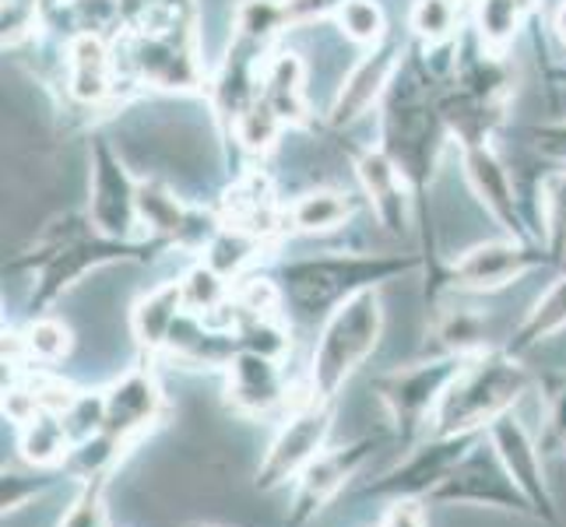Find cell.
<instances>
[{"mask_svg": "<svg viewBox=\"0 0 566 527\" xmlns=\"http://www.w3.org/2000/svg\"><path fill=\"white\" fill-rule=\"evenodd\" d=\"M331 425H335L331 401L310 398L306 404H300L268 446V454L258 467V489H279V485L300 478L324 454Z\"/></svg>", "mask_w": 566, "mask_h": 527, "instance_id": "cell-11", "label": "cell"}, {"mask_svg": "<svg viewBox=\"0 0 566 527\" xmlns=\"http://www.w3.org/2000/svg\"><path fill=\"white\" fill-rule=\"evenodd\" d=\"M335 22H338L342 35L353 39L359 50L377 46L390 35V22H387V11L380 0H348Z\"/></svg>", "mask_w": 566, "mask_h": 527, "instance_id": "cell-32", "label": "cell"}, {"mask_svg": "<svg viewBox=\"0 0 566 527\" xmlns=\"http://www.w3.org/2000/svg\"><path fill=\"white\" fill-rule=\"evenodd\" d=\"M289 394L285 366L264 351L240 348L226 362V404L243 419H261L271 408H279Z\"/></svg>", "mask_w": 566, "mask_h": 527, "instance_id": "cell-17", "label": "cell"}, {"mask_svg": "<svg viewBox=\"0 0 566 527\" xmlns=\"http://www.w3.org/2000/svg\"><path fill=\"white\" fill-rule=\"evenodd\" d=\"M549 32L559 43V50H566V0H556L553 18H549Z\"/></svg>", "mask_w": 566, "mask_h": 527, "instance_id": "cell-40", "label": "cell"}, {"mask_svg": "<svg viewBox=\"0 0 566 527\" xmlns=\"http://www.w3.org/2000/svg\"><path fill=\"white\" fill-rule=\"evenodd\" d=\"M261 103L279 116L285 130L310 127V92H306V64L296 50L279 46L264 61L261 71Z\"/></svg>", "mask_w": 566, "mask_h": 527, "instance_id": "cell-20", "label": "cell"}, {"mask_svg": "<svg viewBox=\"0 0 566 527\" xmlns=\"http://www.w3.org/2000/svg\"><path fill=\"white\" fill-rule=\"evenodd\" d=\"M56 527H109V517H106V506H103L99 493L88 489Z\"/></svg>", "mask_w": 566, "mask_h": 527, "instance_id": "cell-37", "label": "cell"}, {"mask_svg": "<svg viewBox=\"0 0 566 527\" xmlns=\"http://www.w3.org/2000/svg\"><path fill=\"white\" fill-rule=\"evenodd\" d=\"M285 32L292 29L282 0H240L237 11H232V35H243L250 43L275 50Z\"/></svg>", "mask_w": 566, "mask_h": 527, "instance_id": "cell-27", "label": "cell"}, {"mask_svg": "<svg viewBox=\"0 0 566 527\" xmlns=\"http://www.w3.org/2000/svg\"><path fill=\"white\" fill-rule=\"evenodd\" d=\"M468 443H472V436H433V443L419 446L405 464L390 467L380 482L369 485V493L395 496V499H412L422 493H433L437 485L461 464Z\"/></svg>", "mask_w": 566, "mask_h": 527, "instance_id": "cell-19", "label": "cell"}, {"mask_svg": "<svg viewBox=\"0 0 566 527\" xmlns=\"http://www.w3.org/2000/svg\"><path fill=\"white\" fill-rule=\"evenodd\" d=\"M380 446L377 436H366L359 443H348V446H338V451H324L314 464L306 467V472L296 478L300 489H296V499H292V514H289V527H303L314 520L324 506L335 499L348 478H353L359 467L366 464V457H374V451Z\"/></svg>", "mask_w": 566, "mask_h": 527, "instance_id": "cell-15", "label": "cell"}, {"mask_svg": "<svg viewBox=\"0 0 566 527\" xmlns=\"http://www.w3.org/2000/svg\"><path fill=\"white\" fill-rule=\"evenodd\" d=\"M380 527H426V517L422 510L412 503V499H398L390 510L384 514Z\"/></svg>", "mask_w": 566, "mask_h": 527, "instance_id": "cell-39", "label": "cell"}, {"mask_svg": "<svg viewBox=\"0 0 566 527\" xmlns=\"http://www.w3.org/2000/svg\"><path fill=\"white\" fill-rule=\"evenodd\" d=\"M532 390L528 366L514 351H482L472 356L461 373L443 390L433 412V436H475Z\"/></svg>", "mask_w": 566, "mask_h": 527, "instance_id": "cell-4", "label": "cell"}, {"mask_svg": "<svg viewBox=\"0 0 566 527\" xmlns=\"http://www.w3.org/2000/svg\"><path fill=\"white\" fill-rule=\"evenodd\" d=\"M384 338L380 288L356 292L324 317L314 356H310V398L335 401L356 369L374 356Z\"/></svg>", "mask_w": 566, "mask_h": 527, "instance_id": "cell-5", "label": "cell"}, {"mask_svg": "<svg viewBox=\"0 0 566 527\" xmlns=\"http://www.w3.org/2000/svg\"><path fill=\"white\" fill-rule=\"evenodd\" d=\"M18 341H22L25 356L35 362H61L71 351V330L53 317H35Z\"/></svg>", "mask_w": 566, "mask_h": 527, "instance_id": "cell-33", "label": "cell"}, {"mask_svg": "<svg viewBox=\"0 0 566 527\" xmlns=\"http://www.w3.org/2000/svg\"><path fill=\"white\" fill-rule=\"evenodd\" d=\"M545 429L556 446H566V377L549 387V408H545Z\"/></svg>", "mask_w": 566, "mask_h": 527, "instance_id": "cell-38", "label": "cell"}, {"mask_svg": "<svg viewBox=\"0 0 566 527\" xmlns=\"http://www.w3.org/2000/svg\"><path fill=\"white\" fill-rule=\"evenodd\" d=\"M433 330H437L443 356L472 359V356H482V351H490L485 348V324L472 309H447V314H440Z\"/></svg>", "mask_w": 566, "mask_h": 527, "instance_id": "cell-31", "label": "cell"}, {"mask_svg": "<svg viewBox=\"0 0 566 527\" xmlns=\"http://www.w3.org/2000/svg\"><path fill=\"white\" fill-rule=\"evenodd\" d=\"M353 172H356L359 193L366 198L380 229L390 232V236H405L408 225H412L416 198H412V190H408L405 176L398 172V166L390 162L377 145H369L353 155Z\"/></svg>", "mask_w": 566, "mask_h": 527, "instance_id": "cell-16", "label": "cell"}, {"mask_svg": "<svg viewBox=\"0 0 566 527\" xmlns=\"http://www.w3.org/2000/svg\"><path fill=\"white\" fill-rule=\"evenodd\" d=\"M559 330H566V267L553 278V285L545 288L542 296L532 303L528 317L517 324V330H514L511 345H506V351H514V356H524L528 348L556 338Z\"/></svg>", "mask_w": 566, "mask_h": 527, "instance_id": "cell-25", "label": "cell"}, {"mask_svg": "<svg viewBox=\"0 0 566 527\" xmlns=\"http://www.w3.org/2000/svg\"><path fill=\"white\" fill-rule=\"evenodd\" d=\"M485 433H490L493 454L503 464V472L511 475V482L517 485V493L528 499V506H535V510L542 514V520L556 524L553 493H549V482H545V467H542L538 446L528 433V425L506 412L485 429Z\"/></svg>", "mask_w": 566, "mask_h": 527, "instance_id": "cell-14", "label": "cell"}, {"mask_svg": "<svg viewBox=\"0 0 566 527\" xmlns=\"http://www.w3.org/2000/svg\"><path fill=\"white\" fill-rule=\"evenodd\" d=\"M353 219V198L338 187H310L285 204V225L300 236H327Z\"/></svg>", "mask_w": 566, "mask_h": 527, "instance_id": "cell-23", "label": "cell"}, {"mask_svg": "<svg viewBox=\"0 0 566 527\" xmlns=\"http://www.w3.org/2000/svg\"><path fill=\"white\" fill-rule=\"evenodd\" d=\"M461 176H464L468 190H472V198L482 204V211L503 229V236L538 240L528 229V219H524L517 183L511 176V166H506V159L496 151V145L464 148L461 151Z\"/></svg>", "mask_w": 566, "mask_h": 527, "instance_id": "cell-12", "label": "cell"}, {"mask_svg": "<svg viewBox=\"0 0 566 527\" xmlns=\"http://www.w3.org/2000/svg\"><path fill=\"white\" fill-rule=\"evenodd\" d=\"M437 92L440 85L433 88V77L422 67V56L412 50L401 74L395 77V85H390L387 99L377 109L374 145L398 166L419 211L426 204V190L437 180L447 145L454 141L443 124Z\"/></svg>", "mask_w": 566, "mask_h": 527, "instance_id": "cell-1", "label": "cell"}, {"mask_svg": "<svg viewBox=\"0 0 566 527\" xmlns=\"http://www.w3.org/2000/svg\"><path fill=\"white\" fill-rule=\"evenodd\" d=\"M412 271H419V257L412 253H317V257L285 261L275 282L282 299L303 320H314L327 317L356 292L380 288Z\"/></svg>", "mask_w": 566, "mask_h": 527, "instance_id": "cell-3", "label": "cell"}, {"mask_svg": "<svg viewBox=\"0 0 566 527\" xmlns=\"http://www.w3.org/2000/svg\"><path fill=\"white\" fill-rule=\"evenodd\" d=\"M408 53H412V43L395 29H390L384 43L363 50V56L345 71L342 85L335 88V99L327 106V124L335 130H348L366 120L369 113H377L390 85H395V77L401 74Z\"/></svg>", "mask_w": 566, "mask_h": 527, "instance_id": "cell-8", "label": "cell"}, {"mask_svg": "<svg viewBox=\"0 0 566 527\" xmlns=\"http://www.w3.org/2000/svg\"><path fill=\"white\" fill-rule=\"evenodd\" d=\"M142 176H134L127 159L109 138H88V222L113 240H142L138 214Z\"/></svg>", "mask_w": 566, "mask_h": 527, "instance_id": "cell-7", "label": "cell"}, {"mask_svg": "<svg viewBox=\"0 0 566 527\" xmlns=\"http://www.w3.org/2000/svg\"><path fill=\"white\" fill-rule=\"evenodd\" d=\"M67 446H71V433L64 425V415L56 412H39L22 425V457L29 464H56L67 457Z\"/></svg>", "mask_w": 566, "mask_h": 527, "instance_id": "cell-28", "label": "cell"}, {"mask_svg": "<svg viewBox=\"0 0 566 527\" xmlns=\"http://www.w3.org/2000/svg\"><path fill=\"white\" fill-rule=\"evenodd\" d=\"M532 11V0H472V39L496 56H506Z\"/></svg>", "mask_w": 566, "mask_h": 527, "instance_id": "cell-24", "label": "cell"}, {"mask_svg": "<svg viewBox=\"0 0 566 527\" xmlns=\"http://www.w3.org/2000/svg\"><path fill=\"white\" fill-rule=\"evenodd\" d=\"M64 88L77 106L103 109L120 99L124 74H120V56H116V43L99 32H77L67 43L64 56Z\"/></svg>", "mask_w": 566, "mask_h": 527, "instance_id": "cell-13", "label": "cell"}, {"mask_svg": "<svg viewBox=\"0 0 566 527\" xmlns=\"http://www.w3.org/2000/svg\"><path fill=\"white\" fill-rule=\"evenodd\" d=\"M184 285V303L190 314L198 317H211L219 314V309H226L232 303V296H237V288H232V282L222 275V271H214L208 261H198L187 275L180 278Z\"/></svg>", "mask_w": 566, "mask_h": 527, "instance_id": "cell-29", "label": "cell"}, {"mask_svg": "<svg viewBox=\"0 0 566 527\" xmlns=\"http://www.w3.org/2000/svg\"><path fill=\"white\" fill-rule=\"evenodd\" d=\"M532 148L538 159L566 169V116H549L532 127Z\"/></svg>", "mask_w": 566, "mask_h": 527, "instance_id": "cell-35", "label": "cell"}, {"mask_svg": "<svg viewBox=\"0 0 566 527\" xmlns=\"http://www.w3.org/2000/svg\"><path fill=\"white\" fill-rule=\"evenodd\" d=\"M43 4H46V8H53V4H64V8H71L74 0H43Z\"/></svg>", "mask_w": 566, "mask_h": 527, "instance_id": "cell-41", "label": "cell"}, {"mask_svg": "<svg viewBox=\"0 0 566 527\" xmlns=\"http://www.w3.org/2000/svg\"><path fill=\"white\" fill-rule=\"evenodd\" d=\"M464 362L468 359L461 356H437V359L398 366V369H390V373L377 377L374 383L377 398L405 436H412L416 429L433 422L443 390L451 387V380L461 373Z\"/></svg>", "mask_w": 566, "mask_h": 527, "instance_id": "cell-10", "label": "cell"}, {"mask_svg": "<svg viewBox=\"0 0 566 527\" xmlns=\"http://www.w3.org/2000/svg\"><path fill=\"white\" fill-rule=\"evenodd\" d=\"M440 503H475V506H503V510H528V499L517 493L511 475L503 472V464H485V461H468L461 472L454 467L433 493Z\"/></svg>", "mask_w": 566, "mask_h": 527, "instance_id": "cell-21", "label": "cell"}, {"mask_svg": "<svg viewBox=\"0 0 566 527\" xmlns=\"http://www.w3.org/2000/svg\"><path fill=\"white\" fill-rule=\"evenodd\" d=\"M264 250V240L250 236V232H240L222 222V229L214 232V240L205 246L201 261H208L214 271H222L229 282H240L247 271L258 264V253Z\"/></svg>", "mask_w": 566, "mask_h": 527, "instance_id": "cell-26", "label": "cell"}, {"mask_svg": "<svg viewBox=\"0 0 566 527\" xmlns=\"http://www.w3.org/2000/svg\"><path fill=\"white\" fill-rule=\"evenodd\" d=\"M538 214H542L538 240L553 250L556 261H563L566 257V169H556L549 176H542Z\"/></svg>", "mask_w": 566, "mask_h": 527, "instance_id": "cell-30", "label": "cell"}, {"mask_svg": "<svg viewBox=\"0 0 566 527\" xmlns=\"http://www.w3.org/2000/svg\"><path fill=\"white\" fill-rule=\"evenodd\" d=\"M159 250H166V246L148 236H142V240L103 236V232L88 222L85 211H74V214H56L53 222L39 229L32 253H25L18 264L35 271L32 309L43 314L46 306H53L64 292H71L77 282L88 278L92 271L148 261L151 253H159Z\"/></svg>", "mask_w": 566, "mask_h": 527, "instance_id": "cell-2", "label": "cell"}, {"mask_svg": "<svg viewBox=\"0 0 566 527\" xmlns=\"http://www.w3.org/2000/svg\"><path fill=\"white\" fill-rule=\"evenodd\" d=\"M549 264H556V257L545 243L500 236V240H485V243L468 246L461 257L447 267L443 282L454 292L490 296V292L514 285L524 275H532L535 267H549Z\"/></svg>", "mask_w": 566, "mask_h": 527, "instance_id": "cell-9", "label": "cell"}, {"mask_svg": "<svg viewBox=\"0 0 566 527\" xmlns=\"http://www.w3.org/2000/svg\"><path fill=\"white\" fill-rule=\"evenodd\" d=\"M187 314L184 303V285L180 278L172 282H159L155 288H148L145 296L134 303L130 309V335L138 341V348H145L148 356H159L166 348L172 327Z\"/></svg>", "mask_w": 566, "mask_h": 527, "instance_id": "cell-22", "label": "cell"}, {"mask_svg": "<svg viewBox=\"0 0 566 527\" xmlns=\"http://www.w3.org/2000/svg\"><path fill=\"white\" fill-rule=\"evenodd\" d=\"M166 415V394L155 373L148 369H127V373L106 390V425L103 433H109L116 443H130Z\"/></svg>", "mask_w": 566, "mask_h": 527, "instance_id": "cell-18", "label": "cell"}, {"mask_svg": "<svg viewBox=\"0 0 566 527\" xmlns=\"http://www.w3.org/2000/svg\"><path fill=\"white\" fill-rule=\"evenodd\" d=\"M116 56H120V74L127 88L190 95V92H205L208 85L211 67L201 56L198 25L120 32Z\"/></svg>", "mask_w": 566, "mask_h": 527, "instance_id": "cell-6", "label": "cell"}, {"mask_svg": "<svg viewBox=\"0 0 566 527\" xmlns=\"http://www.w3.org/2000/svg\"><path fill=\"white\" fill-rule=\"evenodd\" d=\"M348 4V0H282L289 29H306L327 22V18H338V11Z\"/></svg>", "mask_w": 566, "mask_h": 527, "instance_id": "cell-36", "label": "cell"}, {"mask_svg": "<svg viewBox=\"0 0 566 527\" xmlns=\"http://www.w3.org/2000/svg\"><path fill=\"white\" fill-rule=\"evenodd\" d=\"M43 14L46 4L43 0H4V14H0V25H4V50H22L43 29Z\"/></svg>", "mask_w": 566, "mask_h": 527, "instance_id": "cell-34", "label": "cell"}]
</instances>
